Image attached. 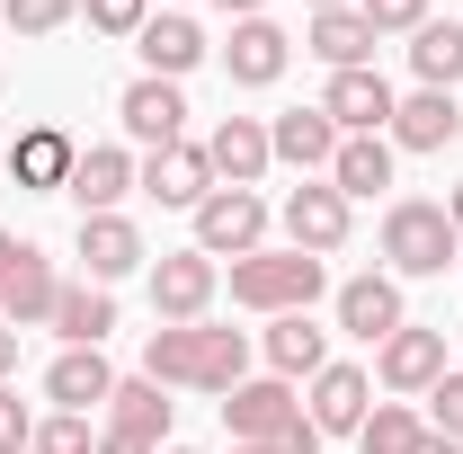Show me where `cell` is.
Here are the masks:
<instances>
[{
    "label": "cell",
    "mask_w": 463,
    "mask_h": 454,
    "mask_svg": "<svg viewBox=\"0 0 463 454\" xmlns=\"http://www.w3.org/2000/svg\"><path fill=\"white\" fill-rule=\"evenodd\" d=\"M143 374L161 393H232V383H250V339L214 330V321H161L143 347Z\"/></svg>",
    "instance_id": "6da1fadb"
},
{
    "label": "cell",
    "mask_w": 463,
    "mask_h": 454,
    "mask_svg": "<svg viewBox=\"0 0 463 454\" xmlns=\"http://www.w3.org/2000/svg\"><path fill=\"white\" fill-rule=\"evenodd\" d=\"M321 285H330V268H321L312 250H250V259H232V303H241V312H268V321L312 312Z\"/></svg>",
    "instance_id": "7a4b0ae2"
},
{
    "label": "cell",
    "mask_w": 463,
    "mask_h": 454,
    "mask_svg": "<svg viewBox=\"0 0 463 454\" xmlns=\"http://www.w3.org/2000/svg\"><path fill=\"white\" fill-rule=\"evenodd\" d=\"M463 250V232H455V214L437 205V196H402L392 214H383V277H446V259Z\"/></svg>",
    "instance_id": "3957f363"
},
{
    "label": "cell",
    "mask_w": 463,
    "mask_h": 454,
    "mask_svg": "<svg viewBox=\"0 0 463 454\" xmlns=\"http://www.w3.org/2000/svg\"><path fill=\"white\" fill-rule=\"evenodd\" d=\"M196 250H205V259H250V250H268V196H259V187H214V196L196 205Z\"/></svg>",
    "instance_id": "277c9868"
},
{
    "label": "cell",
    "mask_w": 463,
    "mask_h": 454,
    "mask_svg": "<svg viewBox=\"0 0 463 454\" xmlns=\"http://www.w3.org/2000/svg\"><path fill=\"white\" fill-rule=\"evenodd\" d=\"M294 419H303V401H294L286 374H250V383H232V393H223V428H232V446H277Z\"/></svg>",
    "instance_id": "5b68a950"
},
{
    "label": "cell",
    "mask_w": 463,
    "mask_h": 454,
    "mask_svg": "<svg viewBox=\"0 0 463 454\" xmlns=\"http://www.w3.org/2000/svg\"><path fill=\"white\" fill-rule=\"evenodd\" d=\"M277 223H286V250H312V259H330L347 241V223H356V205H347L330 178H303L286 205H277Z\"/></svg>",
    "instance_id": "8992f818"
},
{
    "label": "cell",
    "mask_w": 463,
    "mask_h": 454,
    "mask_svg": "<svg viewBox=\"0 0 463 454\" xmlns=\"http://www.w3.org/2000/svg\"><path fill=\"white\" fill-rule=\"evenodd\" d=\"M374 383H383V393H437V383H446V330L402 321L392 339L374 347Z\"/></svg>",
    "instance_id": "52a82bcc"
},
{
    "label": "cell",
    "mask_w": 463,
    "mask_h": 454,
    "mask_svg": "<svg viewBox=\"0 0 463 454\" xmlns=\"http://www.w3.org/2000/svg\"><path fill=\"white\" fill-rule=\"evenodd\" d=\"M134 187L152 196V205H205L214 196V161H205V143H170V152H143L134 161Z\"/></svg>",
    "instance_id": "ba28073f"
},
{
    "label": "cell",
    "mask_w": 463,
    "mask_h": 454,
    "mask_svg": "<svg viewBox=\"0 0 463 454\" xmlns=\"http://www.w3.org/2000/svg\"><path fill=\"white\" fill-rule=\"evenodd\" d=\"M214 285H223V268H214L205 250H161V259H152V312H161V321H205Z\"/></svg>",
    "instance_id": "9c48e42d"
},
{
    "label": "cell",
    "mask_w": 463,
    "mask_h": 454,
    "mask_svg": "<svg viewBox=\"0 0 463 454\" xmlns=\"http://www.w3.org/2000/svg\"><path fill=\"white\" fill-rule=\"evenodd\" d=\"M286 62H294V36L277 27V18H232V45H223L232 90H277Z\"/></svg>",
    "instance_id": "30bf717a"
},
{
    "label": "cell",
    "mask_w": 463,
    "mask_h": 454,
    "mask_svg": "<svg viewBox=\"0 0 463 454\" xmlns=\"http://www.w3.org/2000/svg\"><path fill=\"white\" fill-rule=\"evenodd\" d=\"M392 80L365 62V71H330V90H321V116L339 125V134H392Z\"/></svg>",
    "instance_id": "8fae6325"
},
{
    "label": "cell",
    "mask_w": 463,
    "mask_h": 454,
    "mask_svg": "<svg viewBox=\"0 0 463 454\" xmlns=\"http://www.w3.org/2000/svg\"><path fill=\"white\" fill-rule=\"evenodd\" d=\"M116 116H125V134L143 143V152H170V143H187V99H178V80H125V99H116Z\"/></svg>",
    "instance_id": "7c38bea8"
},
{
    "label": "cell",
    "mask_w": 463,
    "mask_h": 454,
    "mask_svg": "<svg viewBox=\"0 0 463 454\" xmlns=\"http://www.w3.org/2000/svg\"><path fill=\"white\" fill-rule=\"evenodd\" d=\"M205 161H214V187H259V178L277 170L268 125H259V116H223V125L205 134Z\"/></svg>",
    "instance_id": "4fadbf2b"
},
{
    "label": "cell",
    "mask_w": 463,
    "mask_h": 454,
    "mask_svg": "<svg viewBox=\"0 0 463 454\" xmlns=\"http://www.w3.org/2000/svg\"><path fill=\"white\" fill-rule=\"evenodd\" d=\"M71 161H80V143H71L62 125H27V134L9 143V178H18L27 196H62V187H71Z\"/></svg>",
    "instance_id": "5bb4252c"
},
{
    "label": "cell",
    "mask_w": 463,
    "mask_h": 454,
    "mask_svg": "<svg viewBox=\"0 0 463 454\" xmlns=\"http://www.w3.org/2000/svg\"><path fill=\"white\" fill-rule=\"evenodd\" d=\"M365 410H374V374H365V365H321V374H312V410H303V419H312L321 437H356Z\"/></svg>",
    "instance_id": "9a60e30c"
},
{
    "label": "cell",
    "mask_w": 463,
    "mask_h": 454,
    "mask_svg": "<svg viewBox=\"0 0 463 454\" xmlns=\"http://www.w3.org/2000/svg\"><path fill=\"white\" fill-rule=\"evenodd\" d=\"M402 321H410L402 277H347V285H339V330H347V339L383 347L392 330H402Z\"/></svg>",
    "instance_id": "2e32d148"
},
{
    "label": "cell",
    "mask_w": 463,
    "mask_h": 454,
    "mask_svg": "<svg viewBox=\"0 0 463 454\" xmlns=\"http://www.w3.org/2000/svg\"><path fill=\"white\" fill-rule=\"evenodd\" d=\"M80 214H116L125 196H134V152L125 143H90L80 161H71V187H62Z\"/></svg>",
    "instance_id": "e0dca14e"
},
{
    "label": "cell",
    "mask_w": 463,
    "mask_h": 454,
    "mask_svg": "<svg viewBox=\"0 0 463 454\" xmlns=\"http://www.w3.org/2000/svg\"><path fill=\"white\" fill-rule=\"evenodd\" d=\"M108 393H116V365L99 356V347H62L54 365H45V401H54V410H71V419L108 410Z\"/></svg>",
    "instance_id": "ac0fdd59"
},
{
    "label": "cell",
    "mask_w": 463,
    "mask_h": 454,
    "mask_svg": "<svg viewBox=\"0 0 463 454\" xmlns=\"http://www.w3.org/2000/svg\"><path fill=\"white\" fill-rule=\"evenodd\" d=\"M80 268H90V285H116V277H134L152 250H143V232L125 223V214H80Z\"/></svg>",
    "instance_id": "d6986e66"
},
{
    "label": "cell",
    "mask_w": 463,
    "mask_h": 454,
    "mask_svg": "<svg viewBox=\"0 0 463 454\" xmlns=\"http://www.w3.org/2000/svg\"><path fill=\"white\" fill-rule=\"evenodd\" d=\"M268 152H277L286 170H303V178H312V170L330 178V161H339V125H330L321 108H286L277 125H268Z\"/></svg>",
    "instance_id": "ffe728a7"
},
{
    "label": "cell",
    "mask_w": 463,
    "mask_h": 454,
    "mask_svg": "<svg viewBox=\"0 0 463 454\" xmlns=\"http://www.w3.org/2000/svg\"><path fill=\"white\" fill-rule=\"evenodd\" d=\"M455 134H463L455 90H410L402 108H392V152H446Z\"/></svg>",
    "instance_id": "44dd1931"
},
{
    "label": "cell",
    "mask_w": 463,
    "mask_h": 454,
    "mask_svg": "<svg viewBox=\"0 0 463 454\" xmlns=\"http://www.w3.org/2000/svg\"><path fill=\"white\" fill-rule=\"evenodd\" d=\"M134 54H143L152 80H187V71L205 62V27H196V18H178V9H170V18H143Z\"/></svg>",
    "instance_id": "7402d4cb"
},
{
    "label": "cell",
    "mask_w": 463,
    "mask_h": 454,
    "mask_svg": "<svg viewBox=\"0 0 463 454\" xmlns=\"http://www.w3.org/2000/svg\"><path fill=\"white\" fill-rule=\"evenodd\" d=\"M54 303H62V277L45 250H27L18 259V277H9V294H0V321L9 330H54Z\"/></svg>",
    "instance_id": "603a6c76"
},
{
    "label": "cell",
    "mask_w": 463,
    "mask_h": 454,
    "mask_svg": "<svg viewBox=\"0 0 463 454\" xmlns=\"http://www.w3.org/2000/svg\"><path fill=\"white\" fill-rule=\"evenodd\" d=\"M170 419H178V401L161 393L152 374H116V393H108V428L143 437V446H161V437H170Z\"/></svg>",
    "instance_id": "cb8c5ba5"
},
{
    "label": "cell",
    "mask_w": 463,
    "mask_h": 454,
    "mask_svg": "<svg viewBox=\"0 0 463 454\" xmlns=\"http://www.w3.org/2000/svg\"><path fill=\"white\" fill-rule=\"evenodd\" d=\"M330 365V330L312 321V312H286V321H268V374H286V383H312Z\"/></svg>",
    "instance_id": "d4e9b609"
},
{
    "label": "cell",
    "mask_w": 463,
    "mask_h": 454,
    "mask_svg": "<svg viewBox=\"0 0 463 454\" xmlns=\"http://www.w3.org/2000/svg\"><path fill=\"white\" fill-rule=\"evenodd\" d=\"M374 45H383V36H374L356 9H321V18L303 27V54H321L330 71H365V62H374Z\"/></svg>",
    "instance_id": "484cf974"
},
{
    "label": "cell",
    "mask_w": 463,
    "mask_h": 454,
    "mask_svg": "<svg viewBox=\"0 0 463 454\" xmlns=\"http://www.w3.org/2000/svg\"><path fill=\"white\" fill-rule=\"evenodd\" d=\"M330 187H339L347 205H356V196H383V187H392V134H339Z\"/></svg>",
    "instance_id": "4316f807"
},
{
    "label": "cell",
    "mask_w": 463,
    "mask_h": 454,
    "mask_svg": "<svg viewBox=\"0 0 463 454\" xmlns=\"http://www.w3.org/2000/svg\"><path fill=\"white\" fill-rule=\"evenodd\" d=\"M54 330H62V347H108V330H116V294L108 285H71L62 277V303H54Z\"/></svg>",
    "instance_id": "83f0119b"
},
{
    "label": "cell",
    "mask_w": 463,
    "mask_h": 454,
    "mask_svg": "<svg viewBox=\"0 0 463 454\" xmlns=\"http://www.w3.org/2000/svg\"><path fill=\"white\" fill-rule=\"evenodd\" d=\"M410 71H419V90H455L463 80V27L455 18H428L410 36Z\"/></svg>",
    "instance_id": "f1b7e54d"
},
{
    "label": "cell",
    "mask_w": 463,
    "mask_h": 454,
    "mask_svg": "<svg viewBox=\"0 0 463 454\" xmlns=\"http://www.w3.org/2000/svg\"><path fill=\"white\" fill-rule=\"evenodd\" d=\"M419 446H428V419L410 401H374L365 428H356V454H419Z\"/></svg>",
    "instance_id": "f546056e"
},
{
    "label": "cell",
    "mask_w": 463,
    "mask_h": 454,
    "mask_svg": "<svg viewBox=\"0 0 463 454\" xmlns=\"http://www.w3.org/2000/svg\"><path fill=\"white\" fill-rule=\"evenodd\" d=\"M80 18V0H0V27H18V36H54Z\"/></svg>",
    "instance_id": "4dcf8cb0"
},
{
    "label": "cell",
    "mask_w": 463,
    "mask_h": 454,
    "mask_svg": "<svg viewBox=\"0 0 463 454\" xmlns=\"http://www.w3.org/2000/svg\"><path fill=\"white\" fill-rule=\"evenodd\" d=\"M27 454H99V437H90V419L54 410V419H36V446Z\"/></svg>",
    "instance_id": "1f68e13d"
},
{
    "label": "cell",
    "mask_w": 463,
    "mask_h": 454,
    "mask_svg": "<svg viewBox=\"0 0 463 454\" xmlns=\"http://www.w3.org/2000/svg\"><path fill=\"white\" fill-rule=\"evenodd\" d=\"M356 18H365L374 36H419V27H428V0H356Z\"/></svg>",
    "instance_id": "d6a6232c"
},
{
    "label": "cell",
    "mask_w": 463,
    "mask_h": 454,
    "mask_svg": "<svg viewBox=\"0 0 463 454\" xmlns=\"http://www.w3.org/2000/svg\"><path fill=\"white\" fill-rule=\"evenodd\" d=\"M80 18H90L99 36H143V18H152V0H80Z\"/></svg>",
    "instance_id": "836d02e7"
},
{
    "label": "cell",
    "mask_w": 463,
    "mask_h": 454,
    "mask_svg": "<svg viewBox=\"0 0 463 454\" xmlns=\"http://www.w3.org/2000/svg\"><path fill=\"white\" fill-rule=\"evenodd\" d=\"M428 428H437V437H455V446H463V374H455V365H446V383L428 393Z\"/></svg>",
    "instance_id": "e575fe53"
},
{
    "label": "cell",
    "mask_w": 463,
    "mask_h": 454,
    "mask_svg": "<svg viewBox=\"0 0 463 454\" xmlns=\"http://www.w3.org/2000/svg\"><path fill=\"white\" fill-rule=\"evenodd\" d=\"M27 446H36V419H27V401L0 383V454H27Z\"/></svg>",
    "instance_id": "d590c367"
},
{
    "label": "cell",
    "mask_w": 463,
    "mask_h": 454,
    "mask_svg": "<svg viewBox=\"0 0 463 454\" xmlns=\"http://www.w3.org/2000/svg\"><path fill=\"white\" fill-rule=\"evenodd\" d=\"M277 454H321V428H312V419H294L286 437H277Z\"/></svg>",
    "instance_id": "8d00e7d4"
},
{
    "label": "cell",
    "mask_w": 463,
    "mask_h": 454,
    "mask_svg": "<svg viewBox=\"0 0 463 454\" xmlns=\"http://www.w3.org/2000/svg\"><path fill=\"white\" fill-rule=\"evenodd\" d=\"M99 454H161V446H143V437H125V428H99Z\"/></svg>",
    "instance_id": "74e56055"
},
{
    "label": "cell",
    "mask_w": 463,
    "mask_h": 454,
    "mask_svg": "<svg viewBox=\"0 0 463 454\" xmlns=\"http://www.w3.org/2000/svg\"><path fill=\"white\" fill-rule=\"evenodd\" d=\"M18 259H27V241H18V232H0V294H9V277H18Z\"/></svg>",
    "instance_id": "f35d334b"
},
{
    "label": "cell",
    "mask_w": 463,
    "mask_h": 454,
    "mask_svg": "<svg viewBox=\"0 0 463 454\" xmlns=\"http://www.w3.org/2000/svg\"><path fill=\"white\" fill-rule=\"evenodd\" d=\"M18 339H27V330H9V321H0V383L18 374Z\"/></svg>",
    "instance_id": "ab89813d"
},
{
    "label": "cell",
    "mask_w": 463,
    "mask_h": 454,
    "mask_svg": "<svg viewBox=\"0 0 463 454\" xmlns=\"http://www.w3.org/2000/svg\"><path fill=\"white\" fill-rule=\"evenodd\" d=\"M214 9H232V18H259V9H268V0H214Z\"/></svg>",
    "instance_id": "60d3db41"
},
{
    "label": "cell",
    "mask_w": 463,
    "mask_h": 454,
    "mask_svg": "<svg viewBox=\"0 0 463 454\" xmlns=\"http://www.w3.org/2000/svg\"><path fill=\"white\" fill-rule=\"evenodd\" d=\"M419 454H463V446H455V437H437V428H428V446H419Z\"/></svg>",
    "instance_id": "b9f144b4"
},
{
    "label": "cell",
    "mask_w": 463,
    "mask_h": 454,
    "mask_svg": "<svg viewBox=\"0 0 463 454\" xmlns=\"http://www.w3.org/2000/svg\"><path fill=\"white\" fill-rule=\"evenodd\" d=\"M446 214H455V232H463V178H455V196H446Z\"/></svg>",
    "instance_id": "7bdbcfd3"
},
{
    "label": "cell",
    "mask_w": 463,
    "mask_h": 454,
    "mask_svg": "<svg viewBox=\"0 0 463 454\" xmlns=\"http://www.w3.org/2000/svg\"><path fill=\"white\" fill-rule=\"evenodd\" d=\"M303 9H312V18H321V9H356V0H303Z\"/></svg>",
    "instance_id": "ee69618b"
},
{
    "label": "cell",
    "mask_w": 463,
    "mask_h": 454,
    "mask_svg": "<svg viewBox=\"0 0 463 454\" xmlns=\"http://www.w3.org/2000/svg\"><path fill=\"white\" fill-rule=\"evenodd\" d=\"M232 454H277V446H232Z\"/></svg>",
    "instance_id": "f6af8a7d"
},
{
    "label": "cell",
    "mask_w": 463,
    "mask_h": 454,
    "mask_svg": "<svg viewBox=\"0 0 463 454\" xmlns=\"http://www.w3.org/2000/svg\"><path fill=\"white\" fill-rule=\"evenodd\" d=\"M161 454H196V446H161Z\"/></svg>",
    "instance_id": "bcb514c9"
},
{
    "label": "cell",
    "mask_w": 463,
    "mask_h": 454,
    "mask_svg": "<svg viewBox=\"0 0 463 454\" xmlns=\"http://www.w3.org/2000/svg\"><path fill=\"white\" fill-rule=\"evenodd\" d=\"M0 170H9V143H0Z\"/></svg>",
    "instance_id": "7dc6e473"
},
{
    "label": "cell",
    "mask_w": 463,
    "mask_h": 454,
    "mask_svg": "<svg viewBox=\"0 0 463 454\" xmlns=\"http://www.w3.org/2000/svg\"><path fill=\"white\" fill-rule=\"evenodd\" d=\"M0 90H9V71H0Z\"/></svg>",
    "instance_id": "c3c4849f"
}]
</instances>
